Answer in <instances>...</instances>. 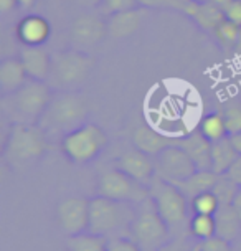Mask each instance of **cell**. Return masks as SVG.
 <instances>
[{
  "label": "cell",
  "instance_id": "cb8c5ba5",
  "mask_svg": "<svg viewBox=\"0 0 241 251\" xmlns=\"http://www.w3.org/2000/svg\"><path fill=\"white\" fill-rule=\"evenodd\" d=\"M213 38L220 45L226 55H240L241 53V26L225 19L213 31Z\"/></svg>",
  "mask_w": 241,
  "mask_h": 251
},
{
  "label": "cell",
  "instance_id": "ffe728a7",
  "mask_svg": "<svg viewBox=\"0 0 241 251\" xmlns=\"http://www.w3.org/2000/svg\"><path fill=\"white\" fill-rule=\"evenodd\" d=\"M26 79H28V75H26L20 58H5L0 63V89H2V96L17 91L26 83Z\"/></svg>",
  "mask_w": 241,
  "mask_h": 251
},
{
  "label": "cell",
  "instance_id": "d6986e66",
  "mask_svg": "<svg viewBox=\"0 0 241 251\" xmlns=\"http://www.w3.org/2000/svg\"><path fill=\"white\" fill-rule=\"evenodd\" d=\"M185 15L190 17V19L197 24L200 30L207 31L210 35H212L217 26L225 20V13H223L218 7L213 5L212 2H208V3L190 2Z\"/></svg>",
  "mask_w": 241,
  "mask_h": 251
},
{
  "label": "cell",
  "instance_id": "7c38bea8",
  "mask_svg": "<svg viewBox=\"0 0 241 251\" xmlns=\"http://www.w3.org/2000/svg\"><path fill=\"white\" fill-rule=\"evenodd\" d=\"M58 225L66 236L88 231L89 226V200L84 197H66L56 210Z\"/></svg>",
  "mask_w": 241,
  "mask_h": 251
},
{
  "label": "cell",
  "instance_id": "f6af8a7d",
  "mask_svg": "<svg viewBox=\"0 0 241 251\" xmlns=\"http://www.w3.org/2000/svg\"><path fill=\"white\" fill-rule=\"evenodd\" d=\"M190 2H193V3H208L210 0H190Z\"/></svg>",
  "mask_w": 241,
  "mask_h": 251
},
{
  "label": "cell",
  "instance_id": "ee69618b",
  "mask_svg": "<svg viewBox=\"0 0 241 251\" xmlns=\"http://www.w3.org/2000/svg\"><path fill=\"white\" fill-rule=\"evenodd\" d=\"M231 246H233V251H241V235L231 243Z\"/></svg>",
  "mask_w": 241,
  "mask_h": 251
},
{
  "label": "cell",
  "instance_id": "603a6c76",
  "mask_svg": "<svg viewBox=\"0 0 241 251\" xmlns=\"http://www.w3.org/2000/svg\"><path fill=\"white\" fill-rule=\"evenodd\" d=\"M218 174H215L213 170H197L195 174H192L189 178L175 183V185L180 188L182 194H184L187 199L192 200L193 197H197L203 192L212 190L213 185L218 180Z\"/></svg>",
  "mask_w": 241,
  "mask_h": 251
},
{
  "label": "cell",
  "instance_id": "484cf974",
  "mask_svg": "<svg viewBox=\"0 0 241 251\" xmlns=\"http://www.w3.org/2000/svg\"><path fill=\"white\" fill-rule=\"evenodd\" d=\"M198 131L208 139L210 142L220 141L223 137H228V129H226L225 116L223 111H215V113H210L200 121Z\"/></svg>",
  "mask_w": 241,
  "mask_h": 251
},
{
  "label": "cell",
  "instance_id": "ba28073f",
  "mask_svg": "<svg viewBox=\"0 0 241 251\" xmlns=\"http://www.w3.org/2000/svg\"><path fill=\"white\" fill-rule=\"evenodd\" d=\"M149 188L150 197L155 201V207L162 215V218L167 222L170 233L173 231L177 233V236H180L184 228H189L192 218H189L190 200L182 194V190L175 183L167 182L160 177H155Z\"/></svg>",
  "mask_w": 241,
  "mask_h": 251
},
{
  "label": "cell",
  "instance_id": "bcb514c9",
  "mask_svg": "<svg viewBox=\"0 0 241 251\" xmlns=\"http://www.w3.org/2000/svg\"><path fill=\"white\" fill-rule=\"evenodd\" d=\"M193 251H200V250H198V246H197V245H195V248H193Z\"/></svg>",
  "mask_w": 241,
  "mask_h": 251
},
{
  "label": "cell",
  "instance_id": "7a4b0ae2",
  "mask_svg": "<svg viewBox=\"0 0 241 251\" xmlns=\"http://www.w3.org/2000/svg\"><path fill=\"white\" fill-rule=\"evenodd\" d=\"M89 113L88 101L79 91H55L51 101L45 109L38 126L48 137L68 134L86 123Z\"/></svg>",
  "mask_w": 241,
  "mask_h": 251
},
{
  "label": "cell",
  "instance_id": "6da1fadb",
  "mask_svg": "<svg viewBox=\"0 0 241 251\" xmlns=\"http://www.w3.org/2000/svg\"><path fill=\"white\" fill-rule=\"evenodd\" d=\"M47 149L48 136L38 124L12 123L3 146V160L15 172H25L42 160Z\"/></svg>",
  "mask_w": 241,
  "mask_h": 251
},
{
  "label": "cell",
  "instance_id": "e0dca14e",
  "mask_svg": "<svg viewBox=\"0 0 241 251\" xmlns=\"http://www.w3.org/2000/svg\"><path fill=\"white\" fill-rule=\"evenodd\" d=\"M144 17V8H132V10L118 12L113 15L106 17V25H108V35L111 38L120 40L127 38L139 30Z\"/></svg>",
  "mask_w": 241,
  "mask_h": 251
},
{
  "label": "cell",
  "instance_id": "7bdbcfd3",
  "mask_svg": "<svg viewBox=\"0 0 241 251\" xmlns=\"http://www.w3.org/2000/svg\"><path fill=\"white\" fill-rule=\"evenodd\" d=\"M83 3H86L88 7H96L97 8V5L101 3V0H81Z\"/></svg>",
  "mask_w": 241,
  "mask_h": 251
},
{
  "label": "cell",
  "instance_id": "b9f144b4",
  "mask_svg": "<svg viewBox=\"0 0 241 251\" xmlns=\"http://www.w3.org/2000/svg\"><path fill=\"white\" fill-rule=\"evenodd\" d=\"M37 0H19V7L20 8H32Z\"/></svg>",
  "mask_w": 241,
  "mask_h": 251
},
{
  "label": "cell",
  "instance_id": "52a82bcc",
  "mask_svg": "<svg viewBox=\"0 0 241 251\" xmlns=\"http://www.w3.org/2000/svg\"><path fill=\"white\" fill-rule=\"evenodd\" d=\"M129 238L136 241L141 251H157L170 240V228L159 213L152 197L136 205V217Z\"/></svg>",
  "mask_w": 241,
  "mask_h": 251
},
{
  "label": "cell",
  "instance_id": "1f68e13d",
  "mask_svg": "<svg viewBox=\"0 0 241 251\" xmlns=\"http://www.w3.org/2000/svg\"><path fill=\"white\" fill-rule=\"evenodd\" d=\"M139 0H101L97 5V12L102 17H109L118 12L132 10V8H139Z\"/></svg>",
  "mask_w": 241,
  "mask_h": 251
},
{
  "label": "cell",
  "instance_id": "5bb4252c",
  "mask_svg": "<svg viewBox=\"0 0 241 251\" xmlns=\"http://www.w3.org/2000/svg\"><path fill=\"white\" fill-rule=\"evenodd\" d=\"M15 33L22 47H43L51 35V26L45 17L30 13L19 22Z\"/></svg>",
  "mask_w": 241,
  "mask_h": 251
},
{
  "label": "cell",
  "instance_id": "836d02e7",
  "mask_svg": "<svg viewBox=\"0 0 241 251\" xmlns=\"http://www.w3.org/2000/svg\"><path fill=\"white\" fill-rule=\"evenodd\" d=\"M108 251H141V248L129 236H116L108 240Z\"/></svg>",
  "mask_w": 241,
  "mask_h": 251
},
{
  "label": "cell",
  "instance_id": "4316f807",
  "mask_svg": "<svg viewBox=\"0 0 241 251\" xmlns=\"http://www.w3.org/2000/svg\"><path fill=\"white\" fill-rule=\"evenodd\" d=\"M189 233L198 241L217 236V222L215 215H198L193 213L189 223Z\"/></svg>",
  "mask_w": 241,
  "mask_h": 251
},
{
  "label": "cell",
  "instance_id": "7402d4cb",
  "mask_svg": "<svg viewBox=\"0 0 241 251\" xmlns=\"http://www.w3.org/2000/svg\"><path fill=\"white\" fill-rule=\"evenodd\" d=\"M217 222V236L230 241H233L241 235V220L236 215L233 205H220L218 212L215 213Z\"/></svg>",
  "mask_w": 241,
  "mask_h": 251
},
{
  "label": "cell",
  "instance_id": "277c9868",
  "mask_svg": "<svg viewBox=\"0 0 241 251\" xmlns=\"http://www.w3.org/2000/svg\"><path fill=\"white\" fill-rule=\"evenodd\" d=\"M53 88L47 81L26 79L17 91L2 96V109L10 123L38 124L53 96Z\"/></svg>",
  "mask_w": 241,
  "mask_h": 251
},
{
  "label": "cell",
  "instance_id": "e575fe53",
  "mask_svg": "<svg viewBox=\"0 0 241 251\" xmlns=\"http://www.w3.org/2000/svg\"><path fill=\"white\" fill-rule=\"evenodd\" d=\"M195 246L189 245V240L185 236H175V238H170L165 245H162L157 251H193Z\"/></svg>",
  "mask_w": 241,
  "mask_h": 251
},
{
  "label": "cell",
  "instance_id": "60d3db41",
  "mask_svg": "<svg viewBox=\"0 0 241 251\" xmlns=\"http://www.w3.org/2000/svg\"><path fill=\"white\" fill-rule=\"evenodd\" d=\"M231 142H233V146L236 147V151L241 154V132L240 134H235V136H230Z\"/></svg>",
  "mask_w": 241,
  "mask_h": 251
},
{
  "label": "cell",
  "instance_id": "f35d334b",
  "mask_svg": "<svg viewBox=\"0 0 241 251\" xmlns=\"http://www.w3.org/2000/svg\"><path fill=\"white\" fill-rule=\"evenodd\" d=\"M210 2H212L213 5L218 7L223 13H225L226 10H228V7L231 5V3L235 2V0H210Z\"/></svg>",
  "mask_w": 241,
  "mask_h": 251
},
{
  "label": "cell",
  "instance_id": "f1b7e54d",
  "mask_svg": "<svg viewBox=\"0 0 241 251\" xmlns=\"http://www.w3.org/2000/svg\"><path fill=\"white\" fill-rule=\"evenodd\" d=\"M220 208V200L217 199V195L212 190L203 192L197 197L190 200V210L192 213L198 215H215Z\"/></svg>",
  "mask_w": 241,
  "mask_h": 251
},
{
  "label": "cell",
  "instance_id": "f546056e",
  "mask_svg": "<svg viewBox=\"0 0 241 251\" xmlns=\"http://www.w3.org/2000/svg\"><path fill=\"white\" fill-rule=\"evenodd\" d=\"M221 111H223V116H225L228 136L240 134L241 132V102L238 101L228 102Z\"/></svg>",
  "mask_w": 241,
  "mask_h": 251
},
{
  "label": "cell",
  "instance_id": "9a60e30c",
  "mask_svg": "<svg viewBox=\"0 0 241 251\" xmlns=\"http://www.w3.org/2000/svg\"><path fill=\"white\" fill-rule=\"evenodd\" d=\"M19 58L24 63V68L30 79L47 81L51 75V53L43 47H24L19 53Z\"/></svg>",
  "mask_w": 241,
  "mask_h": 251
},
{
  "label": "cell",
  "instance_id": "d4e9b609",
  "mask_svg": "<svg viewBox=\"0 0 241 251\" xmlns=\"http://www.w3.org/2000/svg\"><path fill=\"white\" fill-rule=\"evenodd\" d=\"M65 245L68 251H108V238L89 231L66 236Z\"/></svg>",
  "mask_w": 241,
  "mask_h": 251
},
{
  "label": "cell",
  "instance_id": "44dd1931",
  "mask_svg": "<svg viewBox=\"0 0 241 251\" xmlns=\"http://www.w3.org/2000/svg\"><path fill=\"white\" fill-rule=\"evenodd\" d=\"M238 157L240 152L236 151L230 136L212 142V170L218 176L228 172V169L235 164Z\"/></svg>",
  "mask_w": 241,
  "mask_h": 251
},
{
  "label": "cell",
  "instance_id": "4fadbf2b",
  "mask_svg": "<svg viewBox=\"0 0 241 251\" xmlns=\"http://www.w3.org/2000/svg\"><path fill=\"white\" fill-rule=\"evenodd\" d=\"M116 167L149 187L154 182V178L157 177L152 155L139 151L137 147H131V149L120 152L119 157L116 159Z\"/></svg>",
  "mask_w": 241,
  "mask_h": 251
},
{
  "label": "cell",
  "instance_id": "3957f363",
  "mask_svg": "<svg viewBox=\"0 0 241 251\" xmlns=\"http://www.w3.org/2000/svg\"><path fill=\"white\" fill-rule=\"evenodd\" d=\"M136 217V205L96 195L89 200L88 231L104 238L129 236Z\"/></svg>",
  "mask_w": 241,
  "mask_h": 251
},
{
  "label": "cell",
  "instance_id": "d590c367",
  "mask_svg": "<svg viewBox=\"0 0 241 251\" xmlns=\"http://www.w3.org/2000/svg\"><path fill=\"white\" fill-rule=\"evenodd\" d=\"M225 19H228L233 24L241 26V0H235L233 3L228 7V10L225 12Z\"/></svg>",
  "mask_w": 241,
  "mask_h": 251
},
{
  "label": "cell",
  "instance_id": "ab89813d",
  "mask_svg": "<svg viewBox=\"0 0 241 251\" xmlns=\"http://www.w3.org/2000/svg\"><path fill=\"white\" fill-rule=\"evenodd\" d=\"M233 208H235V212H236V215L240 217V220H241V187H240V190H238V194H236V197H235V200H233Z\"/></svg>",
  "mask_w": 241,
  "mask_h": 251
},
{
  "label": "cell",
  "instance_id": "4dcf8cb0",
  "mask_svg": "<svg viewBox=\"0 0 241 251\" xmlns=\"http://www.w3.org/2000/svg\"><path fill=\"white\" fill-rule=\"evenodd\" d=\"M190 0H139V5L147 10H177L185 13Z\"/></svg>",
  "mask_w": 241,
  "mask_h": 251
},
{
  "label": "cell",
  "instance_id": "ac0fdd59",
  "mask_svg": "<svg viewBox=\"0 0 241 251\" xmlns=\"http://www.w3.org/2000/svg\"><path fill=\"white\" fill-rule=\"evenodd\" d=\"M173 144H175V139L164 136L149 126H137L132 132V146L152 157Z\"/></svg>",
  "mask_w": 241,
  "mask_h": 251
},
{
  "label": "cell",
  "instance_id": "2e32d148",
  "mask_svg": "<svg viewBox=\"0 0 241 251\" xmlns=\"http://www.w3.org/2000/svg\"><path fill=\"white\" fill-rule=\"evenodd\" d=\"M175 144L180 146L198 170H212V142L200 131L189 132L184 137H177Z\"/></svg>",
  "mask_w": 241,
  "mask_h": 251
},
{
  "label": "cell",
  "instance_id": "8992f818",
  "mask_svg": "<svg viewBox=\"0 0 241 251\" xmlns=\"http://www.w3.org/2000/svg\"><path fill=\"white\" fill-rule=\"evenodd\" d=\"M109 139L101 126L95 123H84L60 139L61 152L70 162L86 165L99 157L106 149Z\"/></svg>",
  "mask_w": 241,
  "mask_h": 251
},
{
  "label": "cell",
  "instance_id": "9c48e42d",
  "mask_svg": "<svg viewBox=\"0 0 241 251\" xmlns=\"http://www.w3.org/2000/svg\"><path fill=\"white\" fill-rule=\"evenodd\" d=\"M96 190L97 195L134 205H139L150 197L149 185L132 178L118 167L106 169L104 172L99 174Z\"/></svg>",
  "mask_w": 241,
  "mask_h": 251
},
{
  "label": "cell",
  "instance_id": "83f0119b",
  "mask_svg": "<svg viewBox=\"0 0 241 251\" xmlns=\"http://www.w3.org/2000/svg\"><path fill=\"white\" fill-rule=\"evenodd\" d=\"M238 190H240V185L235 180H231L226 174H223V176L218 177L217 183L212 188V192L217 195V199L220 200V205H231L233 203Z\"/></svg>",
  "mask_w": 241,
  "mask_h": 251
},
{
  "label": "cell",
  "instance_id": "8d00e7d4",
  "mask_svg": "<svg viewBox=\"0 0 241 251\" xmlns=\"http://www.w3.org/2000/svg\"><path fill=\"white\" fill-rule=\"evenodd\" d=\"M226 176H228V177L231 178V180H235V182L241 187V154H240L238 159L235 160V164L228 169Z\"/></svg>",
  "mask_w": 241,
  "mask_h": 251
},
{
  "label": "cell",
  "instance_id": "30bf717a",
  "mask_svg": "<svg viewBox=\"0 0 241 251\" xmlns=\"http://www.w3.org/2000/svg\"><path fill=\"white\" fill-rule=\"evenodd\" d=\"M154 162L155 170H157V177L172 183L185 180V178H189L192 174H195L198 170L197 165L193 164V160L190 159V155L177 144L169 146L167 149L159 152L154 157Z\"/></svg>",
  "mask_w": 241,
  "mask_h": 251
},
{
  "label": "cell",
  "instance_id": "d6a6232c",
  "mask_svg": "<svg viewBox=\"0 0 241 251\" xmlns=\"http://www.w3.org/2000/svg\"><path fill=\"white\" fill-rule=\"evenodd\" d=\"M200 251H233V246H231L230 241L220 238V236H213V238L198 241L197 243Z\"/></svg>",
  "mask_w": 241,
  "mask_h": 251
},
{
  "label": "cell",
  "instance_id": "5b68a950",
  "mask_svg": "<svg viewBox=\"0 0 241 251\" xmlns=\"http://www.w3.org/2000/svg\"><path fill=\"white\" fill-rule=\"evenodd\" d=\"M51 75L48 84L56 91H79L95 68V58L78 48L51 53Z\"/></svg>",
  "mask_w": 241,
  "mask_h": 251
},
{
  "label": "cell",
  "instance_id": "8fae6325",
  "mask_svg": "<svg viewBox=\"0 0 241 251\" xmlns=\"http://www.w3.org/2000/svg\"><path fill=\"white\" fill-rule=\"evenodd\" d=\"M108 35V25L106 17L97 13H83L78 19H74L70 28V42L71 47L78 50L86 51L89 48L97 47Z\"/></svg>",
  "mask_w": 241,
  "mask_h": 251
},
{
  "label": "cell",
  "instance_id": "74e56055",
  "mask_svg": "<svg viewBox=\"0 0 241 251\" xmlns=\"http://www.w3.org/2000/svg\"><path fill=\"white\" fill-rule=\"evenodd\" d=\"M19 7V0H0V13L7 15Z\"/></svg>",
  "mask_w": 241,
  "mask_h": 251
}]
</instances>
